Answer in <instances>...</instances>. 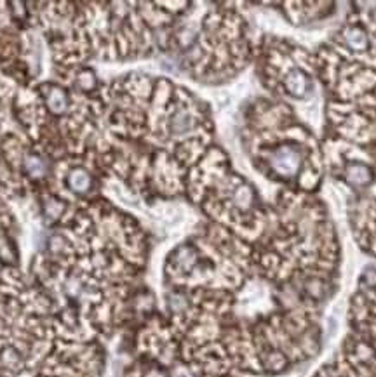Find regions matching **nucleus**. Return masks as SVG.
<instances>
[{"label":"nucleus","instance_id":"obj_1","mask_svg":"<svg viewBox=\"0 0 376 377\" xmlns=\"http://www.w3.org/2000/svg\"><path fill=\"white\" fill-rule=\"evenodd\" d=\"M259 263L270 278L289 284L303 301H321L331 287L338 239L324 202L282 190L267 210Z\"/></svg>","mask_w":376,"mask_h":377},{"label":"nucleus","instance_id":"obj_2","mask_svg":"<svg viewBox=\"0 0 376 377\" xmlns=\"http://www.w3.org/2000/svg\"><path fill=\"white\" fill-rule=\"evenodd\" d=\"M253 158L284 190L315 195L324 177L322 141L282 101H258L253 110Z\"/></svg>","mask_w":376,"mask_h":377},{"label":"nucleus","instance_id":"obj_3","mask_svg":"<svg viewBox=\"0 0 376 377\" xmlns=\"http://www.w3.org/2000/svg\"><path fill=\"white\" fill-rule=\"evenodd\" d=\"M261 77L270 91L293 101L313 92L315 71L312 52L284 38H270L261 47Z\"/></svg>","mask_w":376,"mask_h":377},{"label":"nucleus","instance_id":"obj_4","mask_svg":"<svg viewBox=\"0 0 376 377\" xmlns=\"http://www.w3.org/2000/svg\"><path fill=\"white\" fill-rule=\"evenodd\" d=\"M284 6L289 7L284 9L288 19L296 26L324 19L334 11L333 2H288Z\"/></svg>","mask_w":376,"mask_h":377},{"label":"nucleus","instance_id":"obj_5","mask_svg":"<svg viewBox=\"0 0 376 377\" xmlns=\"http://www.w3.org/2000/svg\"><path fill=\"white\" fill-rule=\"evenodd\" d=\"M70 183H71V186H73L75 190L80 191V190H84V188H87V186H89V177H87L84 172H80V170H77V172L71 174Z\"/></svg>","mask_w":376,"mask_h":377},{"label":"nucleus","instance_id":"obj_6","mask_svg":"<svg viewBox=\"0 0 376 377\" xmlns=\"http://www.w3.org/2000/svg\"><path fill=\"white\" fill-rule=\"evenodd\" d=\"M180 377H183V375H180Z\"/></svg>","mask_w":376,"mask_h":377}]
</instances>
